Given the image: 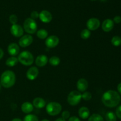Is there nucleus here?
I'll use <instances>...</instances> for the list:
<instances>
[{
	"instance_id": "obj_1",
	"label": "nucleus",
	"mask_w": 121,
	"mask_h": 121,
	"mask_svg": "<svg viewBox=\"0 0 121 121\" xmlns=\"http://www.w3.org/2000/svg\"><path fill=\"white\" fill-rule=\"evenodd\" d=\"M102 101L106 107L114 108L120 103L121 96L116 91L109 90L104 93L102 97Z\"/></svg>"
},
{
	"instance_id": "obj_2",
	"label": "nucleus",
	"mask_w": 121,
	"mask_h": 121,
	"mask_svg": "<svg viewBox=\"0 0 121 121\" xmlns=\"http://www.w3.org/2000/svg\"><path fill=\"white\" fill-rule=\"evenodd\" d=\"M16 81V76L11 70H6L2 73L0 78V83L5 88H9L13 86Z\"/></svg>"
},
{
	"instance_id": "obj_3",
	"label": "nucleus",
	"mask_w": 121,
	"mask_h": 121,
	"mask_svg": "<svg viewBox=\"0 0 121 121\" xmlns=\"http://www.w3.org/2000/svg\"><path fill=\"white\" fill-rule=\"evenodd\" d=\"M18 62L24 66H31L34 63V56L28 51H23L18 54Z\"/></svg>"
},
{
	"instance_id": "obj_4",
	"label": "nucleus",
	"mask_w": 121,
	"mask_h": 121,
	"mask_svg": "<svg viewBox=\"0 0 121 121\" xmlns=\"http://www.w3.org/2000/svg\"><path fill=\"white\" fill-rule=\"evenodd\" d=\"M46 112L49 115L54 117L59 115L62 110V106L59 103L52 102L46 105Z\"/></svg>"
},
{
	"instance_id": "obj_5",
	"label": "nucleus",
	"mask_w": 121,
	"mask_h": 121,
	"mask_svg": "<svg viewBox=\"0 0 121 121\" xmlns=\"http://www.w3.org/2000/svg\"><path fill=\"white\" fill-rule=\"evenodd\" d=\"M23 29L28 34H33L37 30V24L36 21L31 18H28L24 22Z\"/></svg>"
},
{
	"instance_id": "obj_6",
	"label": "nucleus",
	"mask_w": 121,
	"mask_h": 121,
	"mask_svg": "<svg viewBox=\"0 0 121 121\" xmlns=\"http://www.w3.org/2000/svg\"><path fill=\"white\" fill-rule=\"evenodd\" d=\"M82 99V94L78 91H73L67 96V102L71 106H76Z\"/></svg>"
},
{
	"instance_id": "obj_7",
	"label": "nucleus",
	"mask_w": 121,
	"mask_h": 121,
	"mask_svg": "<svg viewBox=\"0 0 121 121\" xmlns=\"http://www.w3.org/2000/svg\"><path fill=\"white\" fill-rule=\"evenodd\" d=\"M33 42V37L30 34H26L20 37L18 41L19 46L25 48L30 46Z\"/></svg>"
},
{
	"instance_id": "obj_8",
	"label": "nucleus",
	"mask_w": 121,
	"mask_h": 121,
	"mask_svg": "<svg viewBox=\"0 0 121 121\" xmlns=\"http://www.w3.org/2000/svg\"><path fill=\"white\" fill-rule=\"evenodd\" d=\"M59 39L56 35H50L47 37L45 41V44L48 48H53L57 46L59 43Z\"/></svg>"
},
{
	"instance_id": "obj_9",
	"label": "nucleus",
	"mask_w": 121,
	"mask_h": 121,
	"mask_svg": "<svg viewBox=\"0 0 121 121\" xmlns=\"http://www.w3.org/2000/svg\"><path fill=\"white\" fill-rule=\"evenodd\" d=\"M100 22L96 18H91L86 22L87 29L90 31L96 30L100 27Z\"/></svg>"
},
{
	"instance_id": "obj_10",
	"label": "nucleus",
	"mask_w": 121,
	"mask_h": 121,
	"mask_svg": "<svg viewBox=\"0 0 121 121\" xmlns=\"http://www.w3.org/2000/svg\"><path fill=\"white\" fill-rule=\"evenodd\" d=\"M24 29L20 25L14 24L12 25L10 28V32L12 35L15 37H21L24 34Z\"/></svg>"
},
{
	"instance_id": "obj_11",
	"label": "nucleus",
	"mask_w": 121,
	"mask_h": 121,
	"mask_svg": "<svg viewBox=\"0 0 121 121\" xmlns=\"http://www.w3.org/2000/svg\"><path fill=\"white\" fill-rule=\"evenodd\" d=\"M39 18L44 23H49L52 20V14L47 10H43L39 13Z\"/></svg>"
},
{
	"instance_id": "obj_12",
	"label": "nucleus",
	"mask_w": 121,
	"mask_h": 121,
	"mask_svg": "<svg viewBox=\"0 0 121 121\" xmlns=\"http://www.w3.org/2000/svg\"><path fill=\"white\" fill-rule=\"evenodd\" d=\"M39 74V70L38 68L35 66L31 67L27 70L26 73V77L30 80H34L37 78Z\"/></svg>"
},
{
	"instance_id": "obj_13",
	"label": "nucleus",
	"mask_w": 121,
	"mask_h": 121,
	"mask_svg": "<svg viewBox=\"0 0 121 121\" xmlns=\"http://www.w3.org/2000/svg\"><path fill=\"white\" fill-rule=\"evenodd\" d=\"M7 50H8V53H9V55H11V56L15 57L18 54H19L20 47H19V45H18L17 43H12L8 45Z\"/></svg>"
},
{
	"instance_id": "obj_14",
	"label": "nucleus",
	"mask_w": 121,
	"mask_h": 121,
	"mask_svg": "<svg viewBox=\"0 0 121 121\" xmlns=\"http://www.w3.org/2000/svg\"><path fill=\"white\" fill-rule=\"evenodd\" d=\"M48 62V59L47 56L41 54L38 56L35 60V63L38 67H44Z\"/></svg>"
},
{
	"instance_id": "obj_15",
	"label": "nucleus",
	"mask_w": 121,
	"mask_h": 121,
	"mask_svg": "<svg viewBox=\"0 0 121 121\" xmlns=\"http://www.w3.org/2000/svg\"><path fill=\"white\" fill-rule=\"evenodd\" d=\"M76 86L79 92H84L88 88V82L84 78H81L77 82Z\"/></svg>"
},
{
	"instance_id": "obj_16",
	"label": "nucleus",
	"mask_w": 121,
	"mask_h": 121,
	"mask_svg": "<svg viewBox=\"0 0 121 121\" xmlns=\"http://www.w3.org/2000/svg\"><path fill=\"white\" fill-rule=\"evenodd\" d=\"M114 27V22L111 19H106L104 20L102 24V28L105 32L108 33L113 29Z\"/></svg>"
},
{
	"instance_id": "obj_17",
	"label": "nucleus",
	"mask_w": 121,
	"mask_h": 121,
	"mask_svg": "<svg viewBox=\"0 0 121 121\" xmlns=\"http://www.w3.org/2000/svg\"><path fill=\"white\" fill-rule=\"evenodd\" d=\"M33 105L35 108L42 109L46 106V102L44 99L40 97H37V98H34L33 100Z\"/></svg>"
},
{
	"instance_id": "obj_18",
	"label": "nucleus",
	"mask_w": 121,
	"mask_h": 121,
	"mask_svg": "<svg viewBox=\"0 0 121 121\" xmlns=\"http://www.w3.org/2000/svg\"><path fill=\"white\" fill-rule=\"evenodd\" d=\"M21 109L24 113L26 114H30L31 112H33L34 109V106L31 103L29 102H26L21 105Z\"/></svg>"
},
{
	"instance_id": "obj_19",
	"label": "nucleus",
	"mask_w": 121,
	"mask_h": 121,
	"mask_svg": "<svg viewBox=\"0 0 121 121\" xmlns=\"http://www.w3.org/2000/svg\"><path fill=\"white\" fill-rule=\"evenodd\" d=\"M78 114L82 119H86L90 117V111L86 106H82L79 109Z\"/></svg>"
},
{
	"instance_id": "obj_20",
	"label": "nucleus",
	"mask_w": 121,
	"mask_h": 121,
	"mask_svg": "<svg viewBox=\"0 0 121 121\" xmlns=\"http://www.w3.org/2000/svg\"><path fill=\"white\" fill-rule=\"evenodd\" d=\"M18 63V58L15 56H11L7 59L5 64L8 67H14L16 66Z\"/></svg>"
},
{
	"instance_id": "obj_21",
	"label": "nucleus",
	"mask_w": 121,
	"mask_h": 121,
	"mask_svg": "<svg viewBox=\"0 0 121 121\" xmlns=\"http://www.w3.org/2000/svg\"><path fill=\"white\" fill-rule=\"evenodd\" d=\"M37 36L39 39H46L48 37V31L44 29L39 30L37 31Z\"/></svg>"
},
{
	"instance_id": "obj_22",
	"label": "nucleus",
	"mask_w": 121,
	"mask_h": 121,
	"mask_svg": "<svg viewBox=\"0 0 121 121\" xmlns=\"http://www.w3.org/2000/svg\"><path fill=\"white\" fill-rule=\"evenodd\" d=\"M48 62L52 66H57L60 63V59L59 57L53 56L48 59Z\"/></svg>"
},
{
	"instance_id": "obj_23",
	"label": "nucleus",
	"mask_w": 121,
	"mask_h": 121,
	"mask_svg": "<svg viewBox=\"0 0 121 121\" xmlns=\"http://www.w3.org/2000/svg\"><path fill=\"white\" fill-rule=\"evenodd\" d=\"M88 121H104V118L98 113H93L89 117Z\"/></svg>"
},
{
	"instance_id": "obj_24",
	"label": "nucleus",
	"mask_w": 121,
	"mask_h": 121,
	"mask_svg": "<svg viewBox=\"0 0 121 121\" xmlns=\"http://www.w3.org/2000/svg\"><path fill=\"white\" fill-rule=\"evenodd\" d=\"M105 119L106 121H117V116L113 112L109 111L106 113Z\"/></svg>"
},
{
	"instance_id": "obj_25",
	"label": "nucleus",
	"mask_w": 121,
	"mask_h": 121,
	"mask_svg": "<svg viewBox=\"0 0 121 121\" xmlns=\"http://www.w3.org/2000/svg\"><path fill=\"white\" fill-rule=\"evenodd\" d=\"M111 43L115 47H118L121 44V38L118 35L113 37L111 40Z\"/></svg>"
},
{
	"instance_id": "obj_26",
	"label": "nucleus",
	"mask_w": 121,
	"mask_h": 121,
	"mask_svg": "<svg viewBox=\"0 0 121 121\" xmlns=\"http://www.w3.org/2000/svg\"><path fill=\"white\" fill-rule=\"evenodd\" d=\"M91 31L89 30L88 29H84L80 33V37L82 39L84 40H86V39H88L89 38L91 37Z\"/></svg>"
},
{
	"instance_id": "obj_27",
	"label": "nucleus",
	"mask_w": 121,
	"mask_h": 121,
	"mask_svg": "<svg viewBox=\"0 0 121 121\" xmlns=\"http://www.w3.org/2000/svg\"><path fill=\"white\" fill-rule=\"evenodd\" d=\"M22 121H39V120L38 117L35 115L27 114Z\"/></svg>"
},
{
	"instance_id": "obj_28",
	"label": "nucleus",
	"mask_w": 121,
	"mask_h": 121,
	"mask_svg": "<svg viewBox=\"0 0 121 121\" xmlns=\"http://www.w3.org/2000/svg\"><path fill=\"white\" fill-rule=\"evenodd\" d=\"M92 98V95L91 92H84L83 94H82V99L83 100H86V101H88L90 100Z\"/></svg>"
},
{
	"instance_id": "obj_29",
	"label": "nucleus",
	"mask_w": 121,
	"mask_h": 121,
	"mask_svg": "<svg viewBox=\"0 0 121 121\" xmlns=\"http://www.w3.org/2000/svg\"><path fill=\"white\" fill-rule=\"evenodd\" d=\"M9 21L12 24V25L16 24L18 22V17L15 14H12L9 16Z\"/></svg>"
},
{
	"instance_id": "obj_30",
	"label": "nucleus",
	"mask_w": 121,
	"mask_h": 121,
	"mask_svg": "<svg viewBox=\"0 0 121 121\" xmlns=\"http://www.w3.org/2000/svg\"><path fill=\"white\" fill-rule=\"evenodd\" d=\"M70 113L68 111H63L61 113V118L65 119V120L69 119V118H70Z\"/></svg>"
},
{
	"instance_id": "obj_31",
	"label": "nucleus",
	"mask_w": 121,
	"mask_h": 121,
	"mask_svg": "<svg viewBox=\"0 0 121 121\" xmlns=\"http://www.w3.org/2000/svg\"><path fill=\"white\" fill-rule=\"evenodd\" d=\"M38 18H39V13L36 11H34L31 13V18L33 20H36Z\"/></svg>"
},
{
	"instance_id": "obj_32",
	"label": "nucleus",
	"mask_w": 121,
	"mask_h": 121,
	"mask_svg": "<svg viewBox=\"0 0 121 121\" xmlns=\"http://www.w3.org/2000/svg\"><path fill=\"white\" fill-rule=\"evenodd\" d=\"M116 116L121 119V105L118 106L116 109Z\"/></svg>"
},
{
	"instance_id": "obj_33",
	"label": "nucleus",
	"mask_w": 121,
	"mask_h": 121,
	"mask_svg": "<svg viewBox=\"0 0 121 121\" xmlns=\"http://www.w3.org/2000/svg\"><path fill=\"white\" fill-rule=\"evenodd\" d=\"M113 21V22H115L116 24H119L121 22V17L119 16V15L115 17Z\"/></svg>"
},
{
	"instance_id": "obj_34",
	"label": "nucleus",
	"mask_w": 121,
	"mask_h": 121,
	"mask_svg": "<svg viewBox=\"0 0 121 121\" xmlns=\"http://www.w3.org/2000/svg\"><path fill=\"white\" fill-rule=\"evenodd\" d=\"M68 121H80V120L77 117H72L69 118Z\"/></svg>"
},
{
	"instance_id": "obj_35",
	"label": "nucleus",
	"mask_w": 121,
	"mask_h": 121,
	"mask_svg": "<svg viewBox=\"0 0 121 121\" xmlns=\"http://www.w3.org/2000/svg\"><path fill=\"white\" fill-rule=\"evenodd\" d=\"M4 54V53L3 50L1 48H0V60L3 57Z\"/></svg>"
},
{
	"instance_id": "obj_36",
	"label": "nucleus",
	"mask_w": 121,
	"mask_h": 121,
	"mask_svg": "<svg viewBox=\"0 0 121 121\" xmlns=\"http://www.w3.org/2000/svg\"><path fill=\"white\" fill-rule=\"evenodd\" d=\"M117 89H118V92H119V93L121 95V83L118 84Z\"/></svg>"
},
{
	"instance_id": "obj_37",
	"label": "nucleus",
	"mask_w": 121,
	"mask_h": 121,
	"mask_svg": "<svg viewBox=\"0 0 121 121\" xmlns=\"http://www.w3.org/2000/svg\"><path fill=\"white\" fill-rule=\"evenodd\" d=\"M55 121H66L64 119H63L62 118H57V119Z\"/></svg>"
},
{
	"instance_id": "obj_38",
	"label": "nucleus",
	"mask_w": 121,
	"mask_h": 121,
	"mask_svg": "<svg viewBox=\"0 0 121 121\" xmlns=\"http://www.w3.org/2000/svg\"><path fill=\"white\" fill-rule=\"evenodd\" d=\"M11 121H22L21 120V119H20V118H14V119H13Z\"/></svg>"
},
{
	"instance_id": "obj_39",
	"label": "nucleus",
	"mask_w": 121,
	"mask_h": 121,
	"mask_svg": "<svg viewBox=\"0 0 121 121\" xmlns=\"http://www.w3.org/2000/svg\"><path fill=\"white\" fill-rule=\"evenodd\" d=\"M41 121H50L49 120H48V119H43Z\"/></svg>"
},
{
	"instance_id": "obj_40",
	"label": "nucleus",
	"mask_w": 121,
	"mask_h": 121,
	"mask_svg": "<svg viewBox=\"0 0 121 121\" xmlns=\"http://www.w3.org/2000/svg\"><path fill=\"white\" fill-rule=\"evenodd\" d=\"M1 83H0V89H1Z\"/></svg>"
},
{
	"instance_id": "obj_41",
	"label": "nucleus",
	"mask_w": 121,
	"mask_h": 121,
	"mask_svg": "<svg viewBox=\"0 0 121 121\" xmlns=\"http://www.w3.org/2000/svg\"><path fill=\"white\" fill-rule=\"evenodd\" d=\"M91 1H96V0H91Z\"/></svg>"
}]
</instances>
